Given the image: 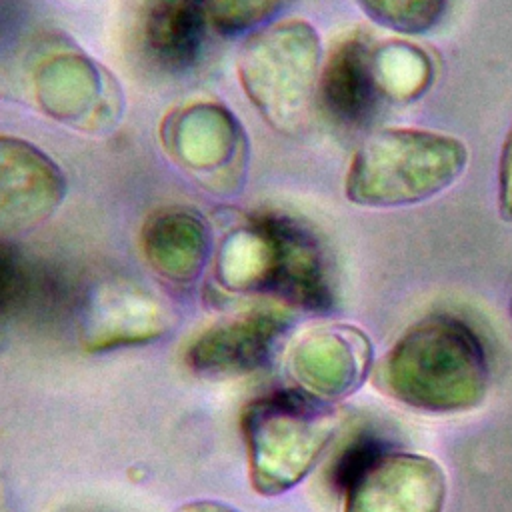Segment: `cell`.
<instances>
[{"label":"cell","mask_w":512,"mask_h":512,"mask_svg":"<svg viewBox=\"0 0 512 512\" xmlns=\"http://www.w3.org/2000/svg\"><path fill=\"white\" fill-rule=\"evenodd\" d=\"M376 390L424 412H464L482 404L490 370L476 332L434 314L412 324L372 366Z\"/></svg>","instance_id":"cell-1"},{"label":"cell","mask_w":512,"mask_h":512,"mask_svg":"<svg viewBox=\"0 0 512 512\" xmlns=\"http://www.w3.org/2000/svg\"><path fill=\"white\" fill-rule=\"evenodd\" d=\"M216 282L236 294H266L300 308H318L328 292V272L314 234L278 212H256L220 242Z\"/></svg>","instance_id":"cell-2"},{"label":"cell","mask_w":512,"mask_h":512,"mask_svg":"<svg viewBox=\"0 0 512 512\" xmlns=\"http://www.w3.org/2000/svg\"><path fill=\"white\" fill-rule=\"evenodd\" d=\"M466 164L468 148L456 136L406 126L380 128L354 150L344 194L368 208L410 206L450 188Z\"/></svg>","instance_id":"cell-3"},{"label":"cell","mask_w":512,"mask_h":512,"mask_svg":"<svg viewBox=\"0 0 512 512\" xmlns=\"http://www.w3.org/2000/svg\"><path fill=\"white\" fill-rule=\"evenodd\" d=\"M336 412L302 390L280 388L250 400L242 412L252 488L278 496L300 484L330 444Z\"/></svg>","instance_id":"cell-4"},{"label":"cell","mask_w":512,"mask_h":512,"mask_svg":"<svg viewBox=\"0 0 512 512\" xmlns=\"http://www.w3.org/2000/svg\"><path fill=\"white\" fill-rule=\"evenodd\" d=\"M322 62L318 30L302 18H290L246 38L236 74L258 114L274 130L292 134L306 126L318 102Z\"/></svg>","instance_id":"cell-5"},{"label":"cell","mask_w":512,"mask_h":512,"mask_svg":"<svg viewBox=\"0 0 512 512\" xmlns=\"http://www.w3.org/2000/svg\"><path fill=\"white\" fill-rule=\"evenodd\" d=\"M344 512H442L446 474L424 454L352 450L338 466Z\"/></svg>","instance_id":"cell-6"},{"label":"cell","mask_w":512,"mask_h":512,"mask_svg":"<svg viewBox=\"0 0 512 512\" xmlns=\"http://www.w3.org/2000/svg\"><path fill=\"white\" fill-rule=\"evenodd\" d=\"M32 92L48 118L84 134H104L122 116V88L106 68L78 50L44 58L32 74Z\"/></svg>","instance_id":"cell-7"},{"label":"cell","mask_w":512,"mask_h":512,"mask_svg":"<svg viewBox=\"0 0 512 512\" xmlns=\"http://www.w3.org/2000/svg\"><path fill=\"white\" fill-rule=\"evenodd\" d=\"M168 156L186 172L216 188H234L242 176L248 136L236 114L218 102H194L172 110L160 124Z\"/></svg>","instance_id":"cell-8"},{"label":"cell","mask_w":512,"mask_h":512,"mask_svg":"<svg viewBox=\"0 0 512 512\" xmlns=\"http://www.w3.org/2000/svg\"><path fill=\"white\" fill-rule=\"evenodd\" d=\"M294 386L322 402L356 392L372 374V342L350 324H320L302 332L288 352Z\"/></svg>","instance_id":"cell-9"},{"label":"cell","mask_w":512,"mask_h":512,"mask_svg":"<svg viewBox=\"0 0 512 512\" xmlns=\"http://www.w3.org/2000/svg\"><path fill=\"white\" fill-rule=\"evenodd\" d=\"M68 184L58 162L36 144L0 134V234H20L46 222Z\"/></svg>","instance_id":"cell-10"},{"label":"cell","mask_w":512,"mask_h":512,"mask_svg":"<svg viewBox=\"0 0 512 512\" xmlns=\"http://www.w3.org/2000/svg\"><path fill=\"white\" fill-rule=\"evenodd\" d=\"M288 326L286 310L254 308L202 330L186 348L184 360L204 378L246 376L270 360Z\"/></svg>","instance_id":"cell-11"},{"label":"cell","mask_w":512,"mask_h":512,"mask_svg":"<svg viewBox=\"0 0 512 512\" xmlns=\"http://www.w3.org/2000/svg\"><path fill=\"white\" fill-rule=\"evenodd\" d=\"M170 326V312L160 298L132 282L100 284L80 316V344L86 352H110L158 340Z\"/></svg>","instance_id":"cell-12"},{"label":"cell","mask_w":512,"mask_h":512,"mask_svg":"<svg viewBox=\"0 0 512 512\" xmlns=\"http://www.w3.org/2000/svg\"><path fill=\"white\" fill-rule=\"evenodd\" d=\"M374 44L360 34H350L332 46L322 62L318 104L342 128L364 126L382 98L372 68Z\"/></svg>","instance_id":"cell-13"},{"label":"cell","mask_w":512,"mask_h":512,"mask_svg":"<svg viewBox=\"0 0 512 512\" xmlns=\"http://www.w3.org/2000/svg\"><path fill=\"white\" fill-rule=\"evenodd\" d=\"M140 246L158 276L190 284L202 274L212 254V230L206 218L192 208H160L146 218Z\"/></svg>","instance_id":"cell-14"},{"label":"cell","mask_w":512,"mask_h":512,"mask_svg":"<svg viewBox=\"0 0 512 512\" xmlns=\"http://www.w3.org/2000/svg\"><path fill=\"white\" fill-rule=\"evenodd\" d=\"M208 20L200 0H154L142 22L146 56L166 72H186L198 64Z\"/></svg>","instance_id":"cell-15"},{"label":"cell","mask_w":512,"mask_h":512,"mask_svg":"<svg viewBox=\"0 0 512 512\" xmlns=\"http://www.w3.org/2000/svg\"><path fill=\"white\" fill-rule=\"evenodd\" d=\"M372 68L382 98H418L432 78V62L418 46L386 42L372 48Z\"/></svg>","instance_id":"cell-16"},{"label":"cell","mask_w":512,"mask_h":512,"mask_svg":"<svg viewBox=\"0 0 512 512\" xmlns=\"http://www.w3.org/2000/svg\"><path fill=\"white\" fill-rule=\"evenodd\" d=\"M354 4L370 22L402 36L436 30L448 10V0H354Z\"/></svg>","instance_id":"cell-17"},{"label":"cell","mask_w":512,"mask_h":512,"mask_svg":"<svg viewBox=\"0 0 512 512\" xmlns=\"http://www.w3.org/2000/svg\"><path fill=\"white\" fill-rule=\"evenodd\" d=\"M290 0H200L208 26L226 38L254 34L286 8Z\"/></svg>","instance_id":"cell-18"},{"label":"cell","mask_w":512,"mask_h":512,"mask_svg":"<svg viewBox=\"0 0 512 512\" xmlns=\"http://www.w3.org/2000/svg\"><path fill=\"white\" fill-rule=\"evenodd\" d=\"M34 294V274L24 252L0 238V320L22 312Z\"/></svg>","instance_id":"cell-19"},{"label":"cell","mask_w":512,"mask_h":512,"mask_svg":"<svg viewBox=\"0 0 512 512\" xmlns=\"http://www.w3.org/2000/svg\"><path fill=\"white\" fill-rule=\"evenodd\" d=\"M498 212L512 222V124L504 136L498 160Z\"/></svg>","instance_id":"cell-20"},{"label":"cell","mask_w":512,"mask_h":512,"mask_svg":"<svg viewBox=\"0 0 512 512\" xmlns=\"http://www.w3.org/2000/svg\"><path fill=\"white\" fill-rule=\"evenodd\" d=\"M176 512H238V510L216 500H192L180 506Z\"/></svg>","instance_id":"cell-21"},{"label":"cell","mask_w":512,"mask_h":512,"mask_svg":"<svg viewBox=\"0 0 512 512\" xmlns=\"http://www.w3.org/2000/svg\"><path fill=\"white\" fill-rule=\"evenodd\" d=\"M510 314H512V302H510Z\"/></svg>","instance_id":"cell-22"}]
</instances>
